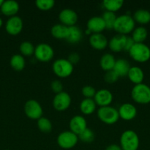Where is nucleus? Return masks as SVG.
Wrapping results in <instances>:
<instances>
[{"label": "nucleus", "mask_w": 150, "mask_h": 150, "mask_svg": "<svg viewBox=\"0 0 150 150\" xmlns=\"http://www.w3.org/2000/svg\"><path fill=\"white\" fill-rule=\"evenodd\" d=\"M135 28V22L133 18L127 14L117 16L113 29L119 35H126L132 32Z\"/></svg>", "instance_id": "1"}, {"label": "nucleus", "mask_w": 150, "mask_h": 150, "mask_svg": "<svg viewBox=\"0 0 150 150\" xmlns=\"http://www.w3.org/2000/svg\"><path fill=\"white\" fill-rule=\"evenodd\" d=\"M129 57L139 63H144L150 59V48L145 44L135 43L131 49L128 51Z\"/></svg>", "instance_id": "2"}, {"label": "nucleus", "mask_w": 150, "mask_h": 150, "mask_svg": "<svg viewBox=\"0 0 150 150\" xmlns=\"http://www.w3.org/2000/svg\"><path fill=\"white\" fill-rule=\"evenodd\" d=\"M139 145V137L134 130H126L121 135L120 146L122 150H138Z\"/></svg>", "instance_id": "3"}, {"label": "nucleus", "mask_w": 150, "mask_h": 150, "mask_svg": "<svg viewBox=\"0 0 150 150\" xmlns=\"http://www.w3.org/2000/svg\"><path fill=\"white\" fill-rule=\"evenodd\" d=\"M131 97L138 104L150 103V86L144 83L135 85L131 91Z\"/></svg>", "instance_id": "4"}, {"label": "nucleus", "mask_w": 150, "mask_h": 150, "mask_svg": "<svg viewBox=\"0 0 150 150\" xmlns=\"http://www.w3.org/2000/svg\"><path fill=\"white\" fill-rule=\"evenodd\" d=\"M52 70L57 77L66 79L72 74L74 71V65L67 59L60 58L53 62Z\"/></svg>", "instance_id": "5"}, {"label": "nucleus", "mask_w": 150, "mask_h": 150, "mask_svg": "<svg viewBox=\"0 0 150 150\" xmlns=\"http://www.w3.org/2000/svg\"><path fill=\"white\" fill-rule=\"evenodd\" d=\"M97 117L99 120L106 125H114L119 121V111L113 106L99 107L97 110Z\"/></svg>", "instance_id": "6"}, {"label": "nucleus", "mask_w": 150, "mask_h": 150, "mask_svg": "<svg viewBox=\"0 0 150 150\" xmlns=\"http://www.w3.org/2000/svg\"><path fill=\"white\" fill-rule=\"evenodd\" d=\"M79 142L78 136L71 130L60 133L57 138V143L63 149H70L74 147Z\"/></svg>", "instance_id": "7"}, {"label": "nucleus", "mask_w": 150, "mask_h": 150, "mask_svg": "<svg viewBox=\"0 0 150 150\" xmlns=\"http://www.w3.org/2000/svg\"><path fill=\"white\" fill-rule=\"evenodd\" d=\"M54 50L52 47L48 43H42L38 44L35 48V59L37 60L42 62H48L51 61L54 57Z\"/></svg>", "instance_id": "8"}, {"label": "nucleus", "mask_w": 150, "mask_h": 150, "mask_svg": "<svg viewBox=\"0 0 150 150\" xmlns=\"http://www.w3.org/2000/svg\"><path fill=\"white\" fill-rule=\"evenodd\" d=\"M24 113L26 117L32 120H38L43 116V108L39 102L30 99L24 104Z\"/></svg>", "instance_id": "9"}, {"label": "nucleus", "mask_w": 150, "mask_h": 150, "mask_svg": "<svg viewBox=\"0 0 150 150\" xmlns=\"http://www.w3.org/2000/svg\"><path fill=\"white\" fill-rule=\"evenodd\" d=\"M71 98L68 92L63 91L56 94L52 100V105L54 109L57 111H64L70 107Z\"/></svg>", "instance_id": "10"}, {"label": "nucleus", "mask_w": 150, "mask_h": 150, "mask_svg": "<svg viewBox=\"0 0 150 150\" xmlns=\"http://www.w3.org/2000/svg\"><path fill=\"white\" fill-rule=\"evenodd\" d=\"M24 23L21 18L18 16L10 17L5 23V29L10 35L16 36L20 34L23 29Z\"/></svg>", "instance_id": "11"}, {"label": "nucleus", "mask_w": 150, "mask_h": 150, "mask_svg": "<svg viewBox=\"0 0 150 150\" xmlns=\"http://www.w3.org/2000/svg\"><path fill=\"white\" fill-rule=\"evenodd\" d=\"M59 20L61 24L67 27L75 26L78 20L77 13L72 9H63L59 13Z\"/></svg>", "instance_id": "12"}, {"label": "nucleus", "mask_w": 150, "mask_h": 150, "mask_svg": "<svg viewBox=\"0 0 150 150\" xmlns=\"http://www.w3.org/2000/svg\"><path fill=\"white\" fill-rule=\"evenodd\" d=\"M119 118L122 119L124 121H131L136 117L137 108L133 104L129 103H125L120 105L118 109Z\"/></svg>", "instance_id": "13"}, {"label": "nucleus", "mask_w": 150, "mask_h": 150, "mask_svg": "<svg viewBox=\"0 0 150 150\" xmlns=\"http://www.w3.org/2000/svg\"><path fill=\"white\" fill-rule=\"evenodd\" d=\"M94 100L96 105L99 107L108 106L113 102V96L112 92L108 89H101L96 91Z\"/></svg>", "instance_id": "14"}, {"label": "nucleus", "mask_w": 150, "mask_h": 150, "mask_svg": "<svg viewBox=\"0 0 150 150\" xmlns=\"http://www.w3.org/2000/svg\"><path fill=\"white\" fill-rule=\"evenodd\" d=\"M87 127V120L81 115L74 116L69 122L70 130L77 136L83 132Z\"/></svg>", "instance_id": "15"}, {"label": "nucleus", "mask_w": 150, "mask_h": 150, "mask_svg": "<svg viewBox=\"0 0 150 150\" xmlns=\"http://www.w3.org/2000/svg\"><path fill=\"white\" fill-rule=\"evenodd\" d=\"M89 43L93 48L99 51L105 49L108 46V40L102 33L92 34L89 38Z\"/></svg>", "instance_id": "16"}, {"label": "nucleus", "mask_w": 150, "mask_h": 150, "mask_svg": "<svg viewBox=\"0 0 150 150\" xmlns=\"http://www.w3.org/2000/svg\"><path fill=\"white\" fill-rule=\"evenodd\" d=\"M87 29L91 31L92 34L101 33L106 29L105 23L101 16H94L87 22Z\"/></svg>", "instance_id": "17"}, {"label": "nucleus", "mask_w": 150, "mask_h": 150, "mask_svg": "<svg viewBox=\"0 0 150 150\" xmlns=\"http://www.w3.org/2000/svg\"><path fill=\"white\" fill-rule=\"evenodd\" d=\"M126 35H119L117 34L116 35L113 36L110 40L108 41V47L113 52H121L124 51L126 43Z\"/></svg>", "instance_id": "18"}, {"label": "nucleus", "mask_w": 150, "mask_h": 150, "mask_svg": "<svg viewBox=\"0 0 150 150\" xmlns=\"http://www.w3.org/2000/svg\"><path fill=\"white\" fill-rule=\"evenodd\" d=\"M1 11L7 16H16L19 10V4L14 0H6L4 1L1 6Z\"/></svg>", "instance_id": "19"}, {"label": "nucleus", "mask_w": 150, "mask_h": 150, "mask_svg": "<svg viewBox=\"0 0 150 150\" xmlns=\"http://www.w3.org/2000/svg\"><path fill=\"white\" fill-rule=\"evenodd\" d=\"M82 29L77 26H73L68 27V33L67 36L66 38V40L71 44H76L81 41L82 39Z\"/></svg>", "instance_id": "20"}, {"label": "nucleus", "mask_w": 150, "mask_h": 150, "mask_svg": "<svg viewBox=\"0 0 150 150\" xmlns=\"http://www.w3.org/2000/svg\"><path fill=\"white\" fill-rule=\"evenodd\" d=\"M129 80L135 85L142 83L144 79V73L141 67L138 66L131 67L127 74Z\"/></svg>", "instance_id": "21"}, {"label": "nucleus", "mask_w": 150, "mask_h": 150, "mask_svg": "<svg viewBox=\"0 0 150 150\" xmlns=\"http://www.w3.org/2000/svg\"><path fill=\"white\" fill-rule=\"evenodd\" d=\"M130 67V64L127 60L125 59H119L116 61L113 70L119 77H125L127 76Z\"/></svg>", "instance_id": "22"}, {"label": "nucleus", "mask_w": 150, "mask_h": 150, "mask_svg": "<svg viewBox=\"0 0 150 150\" xmlns=\"http://www.w3.org/2000/svg\"><path fill=\"white\" fill-rule=\"evenodd\" d=\"M79 109L85 115H91L96 109V104L94 99L85 98L79 104Z\"/></svg>", "instance_id": "23"}, {"label": "nucleus", "mask_w": 150, "mask_h": 150, "mask_svg": "<svg viewBox=\"0 0 150 150\" xmlns=\"http://www.w3.org/2000/svg\"><path fill=\"white\" fill-rule=\"evenodd\" d=\"M148 37V31L144 26L135 27L132 32L131 38L135 43H143Z\"/></svg>", "instance_id": "24"}, {"label": "nucleus", "mask_w": 150, "mask_h": 150, "mask_svg": "<svg viewBox=\"0 0 150 150\" xmlns=\"http://www.w3.org/2000/svg\"><path fill=\"white\" fill-rule=\"evenodd\" d=\"M132 18L135 22L144 26L150 22V12L145 9H139L134 13Z\"/></svg>", "instance_id": "25"}, {"label": "nucleus", "mask_w": 150, "mask_h": 150, "mask_svg": "<svg viewBox=\"0 0 150 150\" xmlns=\"http://www.w3.org/2000/svg\"><path fill=\"white\" fill-rule=\"evenodd\" d=\"M116 61V58L113 54H104L100 59V66L101 69L105 72L113 70Z\"/></svg>", "instance_id": "26"}, {"label": "nucleus", "mask_w": 150, "mask_h": 150, "mask_svg": "<svg viewBox=\"0 0 150 150\" xmlns=\"http://www.w3.org/2000/svg\"><path fill=\"white\" fill-rule=\"evenodd\" d=\"M10 64L12 68L17 72L22 71L26 65L24 57L21 54H14L10 60Z\"/></svg>", "instance_id": "27"}, {"label": "nucleus", "mask_w": 150, "mask_h": 150, "mask_svg": "<svg viewBox=\"0 0 150 150\" xmlns=\"http://www.w3.org/2000/svg\"><path fill=\"white\" fill-rule=\"evenodd\" d=\"M68 33V27L61 24V23H57L54 25L51 28V35L53 38L56 39H66Z\"/></svg>", "instance_id": "28"}, {"label": "nucleus", "mask_w": 150, "mask_h": 150, "mask_svg": "<svg viewBox=\"0 0 150 150\" xmlns=\"http://www.w3.org/2000/svg\"><path fill=\"white\" fill-rule=\"evenodd\" d=\"M124 5L123 0H104L102 1V6L106 11L116 13L119 11Z\"/></svg>", "instance_id": "29"}, {"label": "nucleus", "mask_w": 150, "mask_h": 150, "mask_svg": "<svg viewBox=\"0 0 150 150\" xmlns=\"http://www.w3.org/2000/svg\"><path fill=\"white\" fill-rule=\"evenodd\" d=\"M35 48L33 44L29 41H24L19 45V51L22 56L30 57L33 55L35 52Z\"/></svg>", "instance_id": "30"}, {"label": "nucleus", "mask_w": 150, "mask_h": 150, "mask_svg": "<svg viewBox=\"0 0 150 150\" xmlns=\"http://www.w3.org/2000/svg\"><path fill=\"white\" fill-rule=\"evenodd\" d=\"M101 18H102L104 23H105L106 29H108V30L113 29L115 21H116V18H117L115 13H112V12L106 11L105 10V12L103 13Z\"/></svg>", "instance_id": "31"}, {"label": "nucleus", "mask_w": 150, "mask_h": 150, "mask_svg": "<svg viewBox=\"0 0 150 150\" xmlns=\"http://www.w3.org/2000/svg\"><path fill=\"white\" fill-rule=\"evenodd\" d=\"M37 126L39 130L43 133H49L52 130V124L51 122L46 117H41L37 120Z\"/></svg>", "instance_id": "32"}, {"label": "nucleus", "mask_w": 150, "mask_h": 150, "mask_svg": "<svg viewBox=\"0 0 150 150\" xmlns=\"http://www.w3.org/2000/svg\"><path fill=\"white\" fill-rule=\"evenodd\" d=\"M78 138H79V140H80L83 143H91L94 142L95 135L91 129L87 127L83 132H82L78 136Z\"/></svg>", "instance_id": "33"}, {"label": "nucleus", "mask_w": 150, "mask_h": 150, "mask_svg": "<svg viewBox=\"0 0 150 150\" xmlns=\"http://www.w3.org/2000/svg\"><path fill=\"white\" fill-rule=\"evenodd\" d=\"M55 1L54 0H37L35 5L39 10L43 11H47L54 7Z\"/></svg>", "instance_id": "34"}, {"label": "nucleus", "mask_w": 150, "mask_h": 150, "mask_svg": "<svg viewBox=\"0 0 150 150\" xmlns=\"http://www.w3.org/2000/svg\"><path fill=\"white\" fill-rule=\"evenodd\" d=\"M119 76L113 70L105 72L104 75V80L107 83H114L119 79Z\"/></svg>", "instance_id": "35"}, {"label": "nucleus", "mask_w": 150, "mask_h": 150, "mask_svg": "<svg viewBox=\"0 0 150 150\" xmlns=\"http://www.w3.org/2000/svg\"><path fill=\"white\" fill-rule=\"evenodd\" d=\"M96 92V91L95 88L92 86H90V85H86V86H83L82 89V94L85 98L94 99Z\"/></svg>", "instance_id": "36"}, {"label": "nucleus", "mask_w": 150, "mask_h": 150, "mask_svg": "<svg viewBox=\"0 0 150 150\" xmlns=\"http://www.w3.org/2000/svg\"><path fill=\"white\" fill-rule=\"evenodd\" d=\"M51 89L55 94L60 93L63 91V85L61 81L58 80L53 81L51 83Z\"/></svg>", "instance_id": "37"}, {"label": "nucleus", "mask_w": 150, "mask_h": 150, "mask_svg": "<svg viewBox=\"0 0 150 150\" xmlns=\"http://www.w3.org/2000/svg\"><path fill=\"white\" fill-rule=\"evenodd\" d=\"M67 59L69 60L73 65H74V64H77V63L79 62V60H80V57H79V55L76 52H72L69 54Z\"/></svg>", "instance_id": "38"}, {"label": "nucleus", "mask_w": 150, "mask_h": 150, "mask_svg": "<svg viewBox=\"0 0 150 150\" xmlns=\"http://www.w3.org/2000/svg\"><path fill=\"white\" fill-rule=\"evenodd\" d=\"M135 44V42L132 40V38L131 37H127L126 38V43H125V46H124V51H129V50L131 49L133 45Z\"/></svg>", "instance_id": "39"}, {"label": "nucleus", "mask_w": 150, "mask_h": 150, "mask_svg": "<svg viewBox=\"0 0 150 150\" xmlns=\"http://www.w3.org/2000/svg\"><path fill=\"white\" fill-rule=\"evenodd\" d=\"M105 150H122L121 148L120 145L115 144H110L109 146H107L106 147Z\"/></svg>", "instance_id": "40"}, {"label": "nucleus", "mask_w": 150, "mask_h": 150, "mask_svg": "<svg viewBox=\"0 0 150 150\" xmlns=\"http://www.w3.org/2000/svg\"><path fill=\"white\" fill-rule=\"evenodd\" d=\"M2 24H3V21H2V19H1V18H0V28L1 27Z\"/></svg>", "instance_id": "41"}, {"label": "nucleus", "mask_w": 150, "mask_h": 150, "mask_svg": "<svg viewBox=\"0 0 150 150\" xmlns=\"http://www.w3.org/2000/svg\"><path fill=\"white\" fill-rule=\"evenodd\" d=\"M3 2H4V1H3V0H0V7H1V4H3Z\"/></svg>", "instance_id": "42"}, {"label": "nucleus", "mask_w": 150, "mask_h": 150, "mask_svg": "<svg viewBox=\"0 0 150 150\" xmlns=\"http://www.w3.org/2000/svg\"><path fill=\"white\" fill-rule=\"evenodd\" d=\"M4 150H9V149H4Z\"/></svg>", "instance_id": "43"}]
</instances>
